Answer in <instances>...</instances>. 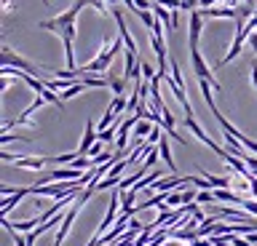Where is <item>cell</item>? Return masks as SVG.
Here are the masks:
<instances>
[{"mask_svg": "<svg viewBox=\"0 0 257 246\" xmlns=\"http://www.w3.org/2000/svg\"><path fill=\"white\" fill-rule=\"evenodd\" d=\"M123 43H126V41H123L120 35H118V38H112V43H110L104 51L96 54V59H91L88 65H83V67L78 70V78H80V75H102L104 70L112 65V59H115L118 54H120V46H123Z\"/></svg>", "mask_w": 257, "mask_h": 246, "instance_id": "6da1fadb", "label": "cell"}, {"mask_svg": "<svg viewBox=\"0 0 257 246\" xmlns=\"http://www.w3.org/2000/svg\"><path fill=\"white\" fill-rule=\"evenodd\" d=\"M83 6H91V0H75V3L70 6L67 11L64 14H59V17H54V19H43L40 22V30H48V33H56L59 35L64 27H70V25H75V19H78V14H80V9H83Z\"/></svg>", "mask_w": 257, "mask_h": 246, "instance_id": "7a4b0ae2", "label": "cell"}, {"mask_svg": "<svg viewBox=\"0 0 257 246\" xmlns=\"http://www.w3.org/2000/svg\"><path fill=\"white\" fill-rule=\"evenodd\" d=\"M83 185V179H64V182H48V185H32L35 195H54V198H64L70 193H78Z\"/></svg>", "mask_w": 257, "mask_h": 246, "instance_id": "3957f363", "label": "cell"}, {"mask_svg": "<svg viewBox=\"0 0 257 246\" xmlns=\"http://www.w3.org/2000/svg\"><path fill=\"white\" fill-rule=\"evenodd\" d=\"M91 195H94V190H91V187H86L83 193H80V198H78V201H75V203H72L70 209H67V214H64V217H62V225H59V230H56L54 246H62V243H64V238H67L70 227H72V222H75L78 211H80V206H83V203H86V201H88V198H91Z\"/></svg>", "mask_w": 257, "mask_h": 246, "instance_id": "277c9868", "label": "cell"}, {"mask_svg": "<svg viewBox=\"0 0 257 246\" xmlns=\"http://www.w3.org/2000/svg\"><path fill=\"white\" fill-rule=\"evenodd\" d=\"M190 62H193V73H196V81H212V89H214V91H222V86L217 83L212 67L206 65L204 54H201L198 49H190Z\"/></svg>", "mask_w": 257, "mask_h": 246, "instance_id": "5b68a950", "label": "cell"}, {"mask_svg": "<svg viewBox=\"0 0 257 246\" xmlns=\"http://www.w3.org/2000/svg\"><path fill=\"white\" fill-rule=\"evenodd\" d=\"M185 126H188V129H190L193 134H196V139H198V142H204V145H206L209 150H214V153H217V155H220L222 161H225V155H228V150H225V147H220V145H214V142H212V137H209V134H206L204 129H201L196 118H193V115H185Z\"/></svg>", "mask_w": 257, "mask_h": 246, "instance_id": "8992f818", "label": "cell"}, {"mask_svg": "<svg viewBox=\"0 0 257 246\" xmlns=\"http://www.w3.org/2000/svg\"><path fill=\"white\" fill-rule=\"evenodd\" d=\"M3 65H8V67H19V70H24V73H30V75H38V67L35 65H30L24 57H19V54H14L8 46H3Z\"/></svg>", "mask_w": 257, "mask_h": 246, "instance_id": "52a82bcc", "label": "cell"}, {"mask_svg": "<svg viewBox=\"0 0 257 246\" xmlns=\"http://www.w3.org/2000/svg\"><path fill=\"white\" fill-rule=\"evenodd\" d=\"M188 25H190V35H188V46L190 49H198V41H201V30H204V17H201V11H190L188 17Z\"/></svg>", "mask_w": 257, "mask_h": 246, "instance_id": "ba28073f", "label": "cell"}, {"mask_svg": "<svg viewBox=\"0 0 257 246\" xmlns=\"http://www.w3.org/2000/svg\"><path fill=\"white\" fill-rule=\"evenodd\" d=\"M201 11V17H209V19H212V17H217V19H220V17H230V19H238V9H236V6H206V9H198Z\"/></svg>", "mask_w": 257, "mask_h": 246, "instance_id": "9c48e42d", "label": "cell"}, {"mask_svg": "<svg viewBox=\"0 0 257 246\" xmlns=\"http://www.w3.org/2000/svg\"><path fill=\"white\" fill-rule=\"evenodd\" d=\"M96 139H99V131H96V126L88 121V123H86V131H83V139H80L78 153H80V155H88V150L96 145Z\"/></svg>", "mask_w": 257, "mask_h": 246, "instance_id": "30bf717a", "label": "cell"}, {"mask_svg": "<svg viewBox=\"0 0 257 246\" xmlns=\"http://www.w3.org/2000/svg\"><path fill=\"white\" fill-rule=\"evenodd\" d=\"M30 193H32V187H19L14 195H6V198H3V209H0V214H3V217H8V211H14L16 206L22 203V198H24V195H30Z\"/></svg>", "mask_w": 257, "mask_h": 246, "instance_id": "8fae6325", "label": "cell"}, {"mask_svg": "<svg viewBox=\"0 0 257 246\" xmlns=\"http://www.w3.org/2000/svg\"><path fill=\"white\" fill-rule=\"evenodd\" d=\"M158 153H161V158L166 161V169L174 171V158H172V150H169V139H166V137H161V142H158Z\"/></svg>", "mask_w": 257, "mask_h": 246, "instance_id": "7c38bea8", "label": "cell"}, {"mask_svg": "<svg viewBox=\"0 0 257 246\" xmlns=\"http://www.w3.org/2000/svg\"><path fill=\"white\" fill-rule=\"evenodd\" d=\"M153 121H145V118H140V121H137V126H134V134H137V139H148V134L153 131Z\"/></svg>", "mask_w": 257, "mask_h": 246, "instance_id": "4fadbf2b", "label": "cell"}, {"mask_svg": "<svg viewBox=\"0 0 257 246\" xmlns=\"http://www.w3.org/2000/svg\"><path fill=\"white\" fill-rule=\"evenodd\" d=\"M153 14L164 22V25L172 30V11H166V6H161V3H153Z\"/></svg>", "mask_w": 257, "mask_h": 246, "instance_id": "5bb4252c", "label": "cell"}, {"mask_svg": "<svg viewBox=\"0 0 257 246\" xmlns=\"http://www.w3.org/2000/svg\"><path fill=\"white\" fill-rule=\"evenodd\" d=\"M126 78L123 75H110V89H112V94H123V89H126Z\"/></svg>", "mask_w": 257, "mask_h": 246, "instance_id": "9a60e30c", "label": "cell"}, {"mask_svg": "<svg viewBox=\"0 0 257 246\" xmlns=\"http://www.w3.org/2000/svg\"><path fill=\"white\" fill-rule=\"evenodd\" d=\"M166 206H185V198H182V187H180V193H169L166 195Z\"/></svg>", "mask_w": 257, "mask_h": 246, "instance_id": "2e32d148", "label": "cell"}, {"mask_svg": "<svg viewBox=\"0 0 257 246\" xmlns=\"http://www.w3.org/2000/svg\"><path fill=\"white\" fill-rule=\"evenodd\" d=\"M161 137H164V134H161V126H153V131L148 134V142H150V145H158Z\"/></svg>", "mask_w": 257, "mask_h": 246, "instance_id": "e0dca14e", "label": "cell"}, {"mask_svg": "<svg viewBox=\"0 0 257 246\" xmlns=\"http://www.w3.org/2000/svg\"><path fill=\"white\" fill-rule=\"evenodd\" d=\"M140 67H142V75L148 78V81H153V78L158 75V73H153V67H150V65H148V62H145V59H142V65H140Z\"/></svg>", "mask_w": 257, "mask_h": 246, "instance_id": "ac0fdd59", "label": "cell"}, {"mask_svg": "<svg viewBox=\"0 0 257 246\" xmlns=\"http://www.w3.org/2000/svg\"><path fill=\"white\" fill-rule=\"evenodd\" d=\"M230 246H252V241H249V238L244 241V238H238L236 233H230Z\"/></svg>", "mask_w": 257, "mask_h": 246, "instance_id": "d6986e66", "label": "cell"}, {"mask_svg": "<svg viewBox=\"0 0 257 246\" xmlns=\"http://www.w3.org/2000/svg\"><path fill=\"white\" fill-rule=\"evenodd\" d=\"M196 6H201V0H182V11H196Z\"/></svg>", "mask_w": 257, "mask_h": 246, "instance_id": "ffe728a7", "label": "cell"}, {"mask_svg": "<svg viewBox=\"0 0 257 246\" xmlns=\"http://www.w3.org/2000/svg\"><path fill=\"white\" fill-rule=\"evenodd\" d=\"M88 155H91V158H96V155H102V139L96 142V145H94L91 150H88Z\"/></svg>", "mask_w": 257, "mask_h": 246, "instance_id": "44dd1931", "label": "cell"}, {"mask_svg": "<svg viewBox=\"0 0 257 246\" xmlns=\"http://www.w3.org/2000/svg\"><path fill=\"white\" fill-rule=\"evenodd\" d=\"M0 193H3V195H14V193H16V187H8V185H3V190H0Z\"/></svg>", "mask_w": 257, "mask_h": 246, "instance_id": "7402d4cb", "label": "cell"}, {"mask_svg": "<svg viewBox=\"0 0 257 246\" xmlns=\"http://www.w3.org/2000/svg\"><path fill=\"white\" fill-rule=\"evenodd\" d=\"M14 11V6H11V0H6V3H3V14H11Z\"/></svg>", "mask_w": 257, "mask_h": 246, "instance_id": "603a6c76", "label": "cell"}, {"mask_svg": "<svg viewBox=\"0 0 257 246\" xmlns=\"http://www.w3.org/2000/svg\"><path fill=\"white\" fill-rule=\"evenodd\" d=\"M252 83H254V89H257V62L252 65Z\"/></svg>", "mask_w": 257, "mask_h": 246, "instance_id": "cb8c5ba5", "label": "cell"}, {"mask_svg": "<svg viewBox=\"0 0 257 246\" xmlns=\"http://www.w3.org/2000/svg\"><path fill=\"white\" fill-rule=\"evenodd\" d=\"M104 3H107L110 9H112V6H118V0H104Z\"/></svg>", "mask_w": 257, "mask_h": 246, "instance_id": "d4e9b609", "label": "cell"}, {"mask_svg": "<svg viewBox=\"0 0 257 246\" xmlns=\"http://www.w3.org/2000/svg\"><path fill=\"white\" fill-rule=\"evenodd\" d=\"M43 3H48V0H43Z\"/></svg>", "mask_w": 257, "mask_h": 246, "instance_id": "484cf974", "label": "cell"}]
</instances>
